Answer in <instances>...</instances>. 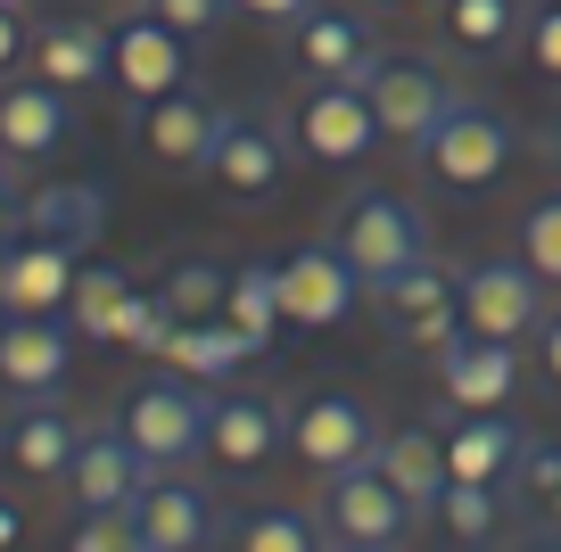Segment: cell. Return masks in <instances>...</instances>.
Listing matches in <instances>:
<instances>
[{
    "instance_id": "1f68e13d",
    "label": "cell",
    "mask_w": 561,
    "mask_h": 552,
    "mask_svg": "<svg viewBox=\"0 0 561 552\" xmlns=\"http://www.w3.org/2000/svg\"><path fill=\"white\" fill-rule=\"evenodd\" d=\"M124 297H133V280H124L116 264H91V273H75L67 322L83 330V338H116V313H124Z\"/></svg>"
},
{
    "instance_id": "8d00e7d4",
    "label": "cell",
    "mask_w": 561,
    "mask_h": 552,
    "mask_svg": "<svg viewBox=\"0 0 561 552\" xmlns=\"http://www.w3.org/2000/svg\"><path fill=\"white\" fill-rule=\"evenodd\" d=\"M520 50H528V67H537L545 83L561 91V0H537V9H528V34H520Z\"/></svg>"
},
{
    "instance_id": "4fadbf2b",
    "label": "cell",
    "mask_w": 561,
    "mask_h": 552,
    "mask_svg": "<svg viewBox=\"0 0 561 552\" xmlns=\"http://www.w3.org/2000/svg\"><path fill=\"white\" fill-rule=\"evenodd\" d=\"M364 91H371V107H380V133L404 140V149H421V140L446 124V107L462 100V91L446 83L438 67H421V58H380Z\"/></svg>"
},
{
    "instance_id": "e0dca14e",
    "label": "cell",
    "mask_w": 561,
    "mask_h": 552,
    "mask_svg": "<svg viewBox=\"0 0 561 552\" xmlns=\"http://www.w3.org/2000/svg\"><path fill=\"white\" fill-rule=\"evenodd\" d=\"M371 297L397 313L404 346H430V355H438L446 338H462V273H446L438 256H421L413 273H397L388 289H371Z\"/></svg>"
},
{
    "instance_id": "7402d4cb",
    "label": "cell",
    "mask_w": 561,
    "mask_h": 552,
    "mask_svg": "<svg viewBox=\"0 0 561 552\" xmlns=\"http://www.w3.org/2000/svg\"><path fill=\"white\" fill-rule=\"evenodd\" d=\"M215 124H224V100H207V91L182 83V91H165V100H149V116H140V149L158 157V165L198 173V165H207Z\"/></svg>"
},
{
    "instance_id": "277c9868",
    "label": "cell",
    "mask_w": 561,
    "mask_h": 552,
    "mask_svg": "<svg viewBox=\"0 0 561 552\" xmlns=\"http://www.w3.org/2000/svg\"><path fill=\"white\" fill-rule=\"evenodd\" d=\"M289 133H298V149L314 157V165H364L388 140L364 83H306L298 107H289Z\"/></svg>"
},
{
    "instance_id": "ffe728a7",
    "label": "cell",
    "mask_w": 561,
    "mask_h": 552,
    "mask_svg": "<svg viewBox=\"0 0 561 552\" xmlns=\"http://www.w3.org/2000/svg\"><path fill=\"white\" fill-rule=\"evenodd\" d=\"M75 297V248L58 240H0V313H58Z\"/></svg>"
},
{
    "instance_id": "ab89813d",
    "label": "cell",
    "mask_w": 561,
    "mask_h": 552,
    "mask_svg": "<svg viewBox=\"0 0 561 552\" xmlns=\"http://www.w3.org/2000/svg\"><path fill=\"white\" fill-rule=\"evenodd\" d=\"M25 50H34V25H25V9H0V74L18 67Z\"/></svg>"
},
{
    "instance_id": "b9f144b4",
    "label": "cell",
    "mask_w": 561,
    "mask_h": 552,
    "mask_svg": "<svg viewBox=\"0 0 561 552\" xmlns=\"http://www.w3.org/2000/svg\"><path fill=\"white\" fill-rule=\"evenodd\" d=\"M537 355H545V371H553V388H561V313H545V330H537Z\"/></svg>"
},
{
    "instance_id": "4dcf8cb0",
    "label": "cell",
    "mask_w": 561,
    "mask_h": 552,
    "mask_svg": "<svg viewBox=\"0 0 561 552\" xmlns=\"http://www.w3.org/2000/svg\"><path fill=\"white\" fill-rule=\"evenodd\" d=\"M158 289H165V306H174L182 322H215V313H224V289H231V264H215V256H174V273H165Z\"/></svg>"
},
{
    "instance_id": "cb8c5ba5",
    "label": "cell",
    "mask_w": 561,
    "mask_h": 552,
    "mask_svg": "<svg viewBox=\"0 0 561 552\" xmlns=\"http://www.w3.org/2000/svg\"><path fill=\"white\" fill-rule=\"evenodd\" d=\"M280 437H289L280 404L273 396H248V388L215 396V413H207V453H224L231 470H264L280 453Z\"/></svg>"
},
{
    "instance_id": "9a60e30c",
    "label": "cell",
    "mask_w": 561,
    "mask_h": 552,
    "mask_svg": "<svg viewBox=\"0 0 561 552\" xmlns=\"http://www.w3.org/2000/svg\"><path fill=\"white\" fill-rule=\"evenodd\" d=\"M75 371V330L58 313H0V388L9 396H58Z\"/></svg>"
},
{
    "instance_id": "d590c367",
    "label": "cell",
    "mask_w": 561,
    "mask_h": 552,
    "mask_svg": "<svg viewBox=\"0 0 561 552\" xmlns=\"http://www.w3.org/2000/svg\"><path fill=\"white\" fill-rule=\"evenodd\" d=\"M67 552H140V528L133 511H83L67 528Z\"/></svg>"
},
{
    "instance_id": "44dd1931",
    "label": "cell",
    "mask_w": 561,
    "mask_h": 552,
    "mask_svg": "<svg viewBox=\"0 0 561 552\" xmlns=\"http://www.w3.org/2000/svg\"><path fill=\"white\" fill-rule=\"evenodd\" d=\"M25 67H34L42 83H58V91H100V83H116L107 25H91V18H42Z\"/></svg>"
},
{
    "instance_id": "4316f807",
    "label": "cell",
    "mask_w": 561,
    "mask_h": 552,
    "mask_svg": "<svg viewBox=\"0 0 561 552\" xmlns=\"http://www.w3.org/2000/svg\"><path fill=\"white\" fill-rule=\"evenodd\" d=\"M248 355H256V346H248L240 330L215 313V322H182L174 338H165V355H158V363H165V371H182V380H198V388H224Z\"/></svg>"
},
{
    "instance_id": "e575fe53",
    "label": "cell",
    "mask_w": 561,
    "mask_h": 552,
    "mask_svg": "<svg viewBox=\"0 0 561 552\" xmlns=\"http://www.w3.org/2000/svg\"><path fill=\"white\" fill-rule=\"evenodd\" d=\"M182 330V313L165 306V289H133L116 313V346H140V355H165V338Z\"/></svg>"
},
{
    "instance_id": "5b68a950",
    "label": "cell",
    "mask_w": 561,
    "mask_h": 552,
    "mask_svg": "<svg viewBox=\"0 0 561 552\" xmlns=\"http://www.w3.org/2000/svg\"><path fill=\"white\" fill-rule=\"evenodd\" d=\"M198 173H207V182L231 198V207H264V198L280 191V173H289V140H280V124L224 107V124H215L207 165H198Z\"/></svg>"
},
{
    "instance_id": "f546056e",
    "label": "cell",
    "mask_w": 561,
    "mask_h": 552,
    "mask_svg": "<svg viewBox=\"0 0 561 552\" xmlns=\"http://www.w3.org/2000/svg\"><path fill=\"white\" fill-rule=\"evenodd\" d=\"M224 322L240 330V338L256 346V355H264V346L280 338V289H273V264H256V256H248V264H231V289H224Z\"/></svg>"
},
{
    "instance_id": "6da1fadb",
    "label": "cell",
    "mask_w": 561,
    "mask_h": 552,
    "mask_svg": "<svg viewBox=\"0 0 561 552\" xmlns=\"http://www.w3.org/2000/svg\"><path fill=\"white\" fill-rule=\"evenodd\" d=\"M331 248L364 273V289H388L397 273H413L430 256V223H421L413 198L397 191H347L331 215Z\"/></svg>"
},
{
    "instance_id": "d6986e66",
    "label": "cell",
    "mask_w": 561,
    "mask_h": 552,
    "mask_svg": "<svg viewBox=\"0 0 561 552\" xmlns=\"http://www.w3.org/2000/svg\"><path fill=\"white\" fill-rule=\"evenodd\" d=\"M75 133L67 116V91L42 83V74H25V83H0V157L9 165H42V157H58Z\"/></svg>"
},
{
    "instance_id": "f35d334b",
    "label": "cell",
    "mask_w": 561,
    "mask_h": 552,
    "mask_svg": "<svg viewBox=\"0 0 561 552\" xmlns=\"http://www.w3.org/2000/svg\"><path fill=\"white\" fill-rule=\"evenodd\" d=\"M322 0H231V18H256V25H298L314 18Z\"/></svg>"
},
{
    "instance_id": "74e56055",
    "label": "cell",
    "mask_w": 561,
    "mask_h": 552,
    "mask_svg": "<svg viewBox=\"0 0 561 552\" xmlns=\"http://www.w3.org/2000/svg\"><path fill=\"white\" fill-rule=\"evenodd\" d=\"M149 9H158L165 25H174L182 42H198V34H215V25L231 18V0H149Z\"/></svg>"
},
{
    "instance_id": "7c38bea8",
    "label": "cell",
    "mask_w": 561,
    "mask_h": 552,
    "mask_svg": "<svg viewBox=\"0 0 561 552\" xmlns=\"http://www.w3.org/2000/svg\"><path fill=\"white\" fill-rule=\"evenodd\" d=\"M83 437L91 429L75 421L67 396H9V413H0V453H9L25 479H67Z\"/></svg>"
},
{
    "instance_id": "484cf974",
    "label": "cell",
    "mask_w": 561,
    "mask_h": 552,
    "mask_svg": "<svg viewBox=\"0 0 561 552\" xmlns=\"http://www.w3.org/2000/svg\"><path fill=\"white\" fill-rule=\"evenodd\" d=\"M25 231L83 256V248L107 231V191L100 182H42V191H25Z\"/></svg>"
},
{
    "instance_id": "30bf717a",
    "label": "cell",
    "mask_w": 561,
    "mask_h": 552,
    "mask_svg": "<svg viewBox=\"0 0 561 552\" xmlns=\"http://www.w3.org/2000/svg\"><path fill=\"white\" fill-rule=\"evenodd\" d=\"M430 363H438V396L455 404V413H504V404L520 396V346L512 338L462 330V338H446Z\"/></svg>"
},
{
    "instance_id": "5bb4252c",
    "label": "cell",
    "mask_w": 561,
    "mask_h": 552,
    "mask_svg": "<svg viewBox=\"0 0 561 552\" xmlns=\"http://www.w3.org/2000/svg\"><path fill=\"white\" fill-rule=\"evenodd\" d=\"M371 446H380L371 413L355 396H339V388H314V396L289 404V453H298V462L347 470V462H371Z\"/></svg>"
},
{
    "instance_id": "7a4b0ae2",
    "label": "cell",
    "mask_w": 561,
    "mask_h": 552,
    "mask_svg": "<svg viewBox=\"0 0 561 552\" xmlns=\"http://www.w3.org/2000/svg\"><path fill=\"white\" fill-rule=\"evenodd\" d=\"M207 413H215V396H198V380L165 371V380H140L116 404V429L133 437V453L149 470H182V462L207 453Z\"/></svg>"
},
{
    "instance_id": "f6af8a7d",
    "label": "cell",
    "mask_w": 561,
    "mask_h": 552,
    "mask_svg": "<svg viewBox=\"0 0 561 552\" xmlns=\"http://www.w3.org/2000/svg\"><path fill=\"white\" fill-rule=\"evenodd\" d=\"M331 552H388V544H331Z\"/></svg>"
},
{
    "instance_id": "8992f818",
    "label": "cell",
    "mask_w": 561,
    "mask_h": 552,
    "mask_svg": "<svg viewBox=\"0 0 561 552\" xmlns=\"http://www.w3.org/2000/svg\"><path fill=\"white\" fill-rule=\"evenodd\" d=\"M273 289H280V322H289V330H331V322L355 313V297H371L364 273H355L331 240L289 248V256L273 264Z\"/></svg>"
},
{
    "instance_id": "83f0119b",
    "label": "cell",
    "mask_w": 561,
    "mask_h": 552,
    "mask_svg": "<svg viewBox=\"0 0 561 552\" xmlns=\"http://www.w3.org/2000/svg\"><path fill=\"white\" fill-rule=\"evenodd\" d=\"M438 34L471 58H504L528 34V0H438Z\"/></svg>"
},
{
    "instance_id": "60d3db41",
    "label": "cell",
    "mask_w": 561,
    "mask_h": 552,
    "mask_svg": "<svg viewBox=\"0 0 561 552\" xmlns=\"http://www.w3.org/2000/svg\"><path fill=\"white\" fill-rule=\"evenodd\" d=\"M25 231V191H18V173L0 165V240H18Z\"/></svg>"
},
{
    "instance_id": "836d02e7",
    "label": "cell",
    "mask_w": 561,
    "mask_h": 552,
    "mask_svg": "<svg viewBox=\"0 0 561 552\" xmlns=\"http://www.w3.org/2000/svg\"><path fill=\"white\" fill-rule=\"evenodd\" d=\"M520 264L545 289H561V191H545L537 207L520 215Z\"/></svg>"
},
{
    "instance_id": "ac0fdd59",
    "label": "cell",
    "mask_w": 561,
    "mask_h": 552,
    "mask_svg": "<svg viewBox=\"0 0 561 552\" xmlns=\"http://www.w3.org/2000/svg\"><path fill=\"white\" fill-rule=\"evenodd\" d=\"M149 479H158V470L140 462L133 437L107 421V429L83 437V453H75V470H67V495H75V511H133Z\"/></svg>"
},
{
    "instance_id": "7bdbcfd3",
    "label": "cell",
    "mask_w": 561,
    "mask_h": 552,
    "mask_svg": "<svg viewBox=\"0 0 561 552\" xmlns=\"http://www.w3.org/2000/svg\"><path fill=\"white\" fill-rule=\"evenodd\" d=\"M18 544H25V511L0 495V552H18Z\"/></svg>"
},
{
    "instance_id": "603a6c76",
    "label": "cell",
    "mask_w": 561,
    "mask_h": 552,
    "mask_svg": "<svg viewBox=\"0 0 561 552\" xmlns=\"http://www.w3.org/2000/svg\"><path fill=\"white\" fill-rule=\"evenodd\" d=\"M520 453H528V437L512 413H455V429H446V470L471 486H512Z\"/></svg>"
},
{
    "instance_id": "ee69618b",
    "label": "cell",
    "mask_w": 561,
    "mask_h": 552,
    "mask_svg": "<svg viewBox=\"0 0 561 552\" xmlns=\"http://www.w3.org/2000/svg\"><path fill=\"white\" fill-rule=\"evenodd\" d=\"M512 552H561V528H528V536H512Z\"/></svg>"
},
{
    "instance_id": "8fae6325",
    "label": "cell",
    "mask_w": 561,
    "mask_h": 552,
    "mask_svg": "<svg viewBox=\"0 0 561 552\" xmlns=\"http://www.w3.org/2000/svg\"><path fill=\"white\" fill-rule=\"evenodd\" d=\"M289 58H298L306 83H371V67H380V34H371V18L322 0L314 18L289 25Z\"/></svg>"
},
{
    "instance_id": "d4e9b609",
    "label": "cell",
    "mask_w": 561,
    "mask_h": 552,
    "mask_svg": "<svg viewBox=\"0 0 561 552\" xmlns=\"http://www.w3.org/2000/svg\"><path fill=\"white\" fill-rule=\"evenodd\" d=\"M371 462H380V479L404 495V511H413V519L438 511L446 479H455V470H446V437H438V429H397V437H380V446H371Z\"/></svg>"
},
{
    "instance_id": "d6a6232c",
    "label": "cell",
    "mask_w": 561,
    "mask_h": 552,
    "mask_svg": "<svg viewBox=\"0 0 561 552\" xmlns=\"http://www.w3.org/2000/svg\"><path fill=\"white\" fill-rule=\"evenodd\" d=\"M231 552H322L314 519L289 511V503H264V511H248L240 528H231Z\"/></svg>"
},
{
    "instance_id": "9c48e42d",
    "label": "cell",
    "mask_w": 561,
    "mask_h": 552,
    "mask_svg": "<svg viewBox=\"0 0 561 552\" xmlns=\"http://www.w3.org/2000/svg\"><path fill=\"white\" fill-rule=\"evenodd\" d=\"M107 58H116V91H133L140 107L191 83V42H182L158 9H133L124 25H107Z\"/></svg>"
},
{
    "instance_id": "52a82bcc",
    "label": "cell",
    "mask_w": 561,
    "mask_h": 552,
    "mask_svg": "<svg viewBox=\"0 0 561 552\" xmlns=\"http://www.w3.org/2000/svg\"><path fill=\"white\" fill-rule=\"evenodd\" d=\"M462 330L479 338H537L545 330V280L528 273L520 256H479L462 264Z\"/></svg>"
},
{
    "instance_id": "2e32d148",
    "label": "cell",
    "mask_w": 561,
    "mask_h": 552,
    "mask_svg": "<svg viewBox=\"0 0 561 552\" xmlns=\"http://www.w3.org/2000/svg\"><path fill=\"white\" fill-rule=\"evenodd\" d=\"M140 552H207L215 544V495L191 479V470H158L133 503Z\"/></svg>"
},
{
    "instance_id": "f1b7e54d",
    "label": "cell",
    "mask_w": 561,
    "mask_h": 552,
    "mask_svg": "<svg viewBox=\"0 0 561 552\" xmlns=\"http://www.w3.org/2000/svg\"><path fill=\"white\" fill-rule=\"evenodd\" d=\"M446 528V544L455 552H488L495 536H504V486H471V479H446L438 511H430Z\"/></svg>"
},
{
    "instance_id": "3957f363",
    "label": "cell",
    "mask_w": 561,
    "mask_h": 552,
    "mask_svg": "<svg viewBox=\"0 0 561 552\" xmlns=\"http://www.w3.org/2000/svg\"><path fill=\"white\" fill-rule=\"evenodd\" d=\"M413 157H421L430 173H438L446 191H462V198H471V191H488L495 173H504L512 157H520V124H512L504 107H488V100H455V107H446V124H438L430 140H421Z\"/></svg>"
},
{
    "instance_id": "ba28073f",
    "label": "cell",
    "mask_w": 561,
    "mask_h": 552,
    "mask_svg": "<svg viewBox=\"0 0 561 552\" xmlns=\"http://www.w3.org/2000/svg\"><path fill=\"white\" fill-rule=\"evenodd\" d=\"M322 519H331L339 544H388V552H397V536L413 528V511H404V495L380 479V462L322 470Z\"/></svg>"
}]
</instances>
